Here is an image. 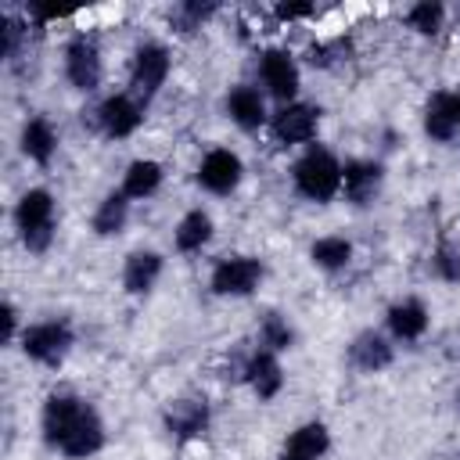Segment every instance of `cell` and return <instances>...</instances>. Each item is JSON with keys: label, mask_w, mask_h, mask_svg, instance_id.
Wrapping results in <instances>:
<instances>
[{"label": "cell", "mask_w": 460, "mask_h": 460, "mask_svg": "<svg viewBox=\"0 0 460 460\" xmlns=\"http://www.w3.org/2000/svg\"><path fill=\"white\" fill-rule=\"evenodd\" d=\"M40 438L65 460H90L108 446V428L86 395L54 388L40 406Z\"/></svg>", "instance_id": "cell-1"}, {"label": "cell", "mask_w": 460, "mask_h": 460, "mask_svg": "<svg viewBox=\"0 0 460 460\" xmlns=\"http://www.w3.org/2000/svg\"><path fill=\"white\" fill-rule=\"evenodd\" d=\"M18 241L29 255H47L58 237V198L50 187H29L11 208Z\"/></svg>", "instance_id": "cell-2"}, {"label": "cell", "mask_w": 460, "mask_h": 460, "mask_svg": "<svg viewBox=\"0 0 460 460\" xmlns=\"http://www.w3.org/2000/svg\"><path fill=\"white\" fill-rule=\"evenodd\" d=\"M291 187L313 205H331L341 198V158L323 144L302 147V155L291 162Z\"/></svg>", "instance_id": "cell-3"}, {"label": "cell", "mask_w": 460, "mask_h": 460, "mask_svg": "<svg viewBox=\"0 0 460 460\" xmlns=\"http://www.w3.org/2000/svg\"><path fill=\"white\" fill-rule=\"evenodd\" d=\"M72 345H75V327L65 316L32 320V323H25V331L18 338L22 356L29 363H36V367H47V370H58L68 359Z\"/></svg>", "instance_id": "cell-4"}, {"label": "cell", "mask_w": 460, "mask_h": 460, "mask_svg": "<svg viewBox=\"0 0 460 460\" xmlns=\"http://www.w3.org/2000/svg\"><path fill=\"white\" fill-rule=\"evenodd\" d=\"M266 280V262L259 255H219L208 273V291L216 298H252Z\"/></svg>", "instance_id": "cell-5"}, {"label": "cell", "mask_w": 460, "mask_h": 460, "mask_svg": "<svg viewBox=\"0 0 460 460\" xmlns=\"http://www.w3.org/2000/svg\"><path fill=\"white\" fill-rule=\"evenodd\" d=\"M172 72V54L162 40H140L129 58V93L147 108Z\"/></svg>", "instance_id": "cell-6"}, {"label": "cell", "mask_w": 460, "mask_h": 460, "mask_svg": "<svg viewBox=\"0 0 460 460\" xmlns=\"http://www.w3.org/2000/svg\"><path fill=\"white\" fill-rule=\"evenodd\" d=\"M255 79L270 101L291 104L298 101V90H302V65L288 47H266L255 61Z\"/></svg>", "instance_id": "cell-7"}, {"label": "cell", "mask_w": 460, "mask_h": 460, "mask_svg": "<svg viewBox=\"0 0 460 460\" xmlns=\"http://www.w3.org/2000/svg\"><path fill=\"white\" fill-rule=\"evenodd\" d=\"M162 428L165 435L176 442V446H187V442H198L208 435L212 428V402L201 395V392H183L176 399L165 402L162 410Z\"/></svg>", "instance_id": "cell-8"}, {"label": "cell", "mask_w": 460, "mask_h": 460, "mask_svg": "<svg viewBox=\"0 0 460 460\" xmlns=\"http://www.w3.org/2000/svg\"><path fill=\"white\" fill-rule=\"evenodd\" d=\"M320 104L313 101H291V104H277L273 115H270V137L280 144V147H309L316 144V133H320Z\"/></svg>", "instance_id": "cell-9"}, {"label": "cell", "mask_w": 460, "mask_h": 460, "mask_svg": "<svg viewBox=\"0 0 460 460\" xmlns=\"http://www.w3.org/2000/svg\"><path fill=\"white\" fill-rule=\"evenodd\" d=\"M61 72H65V83L79 93H93L101 83H104V54L97 47L93 36L79 32L72 36L65 47H61Z\"/></svg>", "instance_id": "cell-10"}, {"label": "cell", "mask_w": 460, "mask_h": 460, "mask_svg": "<svg viewBox=\"0 0 460 460\" xmlns=\"http://www.w3.org/2000/svg\"><path fill=\"white\" fill-rule=\"evenodd\" d=\"M93 126H97L101 137H108V140H129V137L144 126V104H140L129 90L108 93V97H101L97 108H93Z\"/></svg>", "instance_id": "cell-11"}, {"label": "cell", "mask_w": 460, "mask_h": 460, "mask_svg": "<svg viewBox=\"0 0 460 460\" xmlns=\"http://www.w3.org/2000/svg\"><path fill=\"white\" fill-rule=\"evenodd\" d=\"M198 187L212 198H230L241 180H244V158L230 147H208L198 162V172H194Z\"/></svg>", "instance_id": "cell-12"}, {"label": "cell", "mask_w": 460, "mask_h": 460, "mask_svg": "<svg viewBox=\"0 0 460 460\" xmlns=\"http://www.w3.org/2000/svg\"><path fill=\"white\" fill-rule=\"evenodd\" d=\"M385 162L381 158H345L341 162V198L352 208H370L377 205L385 190Z\"/></svg>", "instance_id": "cell-13"}, {"label": "cell", "mask_w": 460, "mask_h": 460, "mask_svg": "<svg viewBox=\"0 0 460 460\" xmlns=\"http://www.w3.org/2000/svg\"><path fill=\"white\" fill-rule=\"evenodd\" d=\"M223 115L241 129V133H259L270 126V97L259 90V83H234L223 93Z\"/></svg>", "instance_id": "cell-14"}, {"label": "cell", "mask_w": 460, "mask_h": 460, "mask_svg": "<svg viewBox=\"0 0 460 460\" xmlns=\"http://www.w3.org/2000/svg\"><path fill=\"white\" fill-rule=\"evenodd\" d=\"M345 363H349L356 374L374 377V374H381V370H388V367L395 363V341H392L385 331H377V327H363V331H356V334L349 338V345H345Z\"/></svg>", "instance_id": "cell-15"}, {"label": "cell", "mask_w": 460, "mask_h": 460, "mask_svg": "<svg viewBox=\"0 0 460 460\" xmlns=\"http://www.w3.org/2000/svg\"><path fill=\"white\" fill-rule=\"evenodd\" d=\"M431 327V309L424 298L417 295H406V298H395L388 309H385V334L395 341V345H417Z\"/></svg>", "instance_id": "cell-16"}, {"label": "cell", "mask_w": 460, "mask_h": 460, "mask_svg": "<svg viewBox=\"0 0 460 460\" xmlns=\"http://www.w3.org/2000/svg\"><path fill=\"white\" fill-rule=\"evenodd\" d=\"M241 381L252 388V395L259 402H273L280 392H284V367H280V356L270 352V349H252L244 359H241Z\"/></svg>", "instance_id": "cell-17"}, {"label": "cell", "mask_w": 460, "mask_h": 460, "mask_svg": "<svg viewBox=\"0 0 460 460\" xmlns=\"http://www.w3.org/2000/svg\"><path fill=\"white\" fill-rule=\"evenodd\" d=\"M420 129L431 144H453L460 137V93L453 90H435L424 101L420 111Z\"/></svg>", "instance_id": "cell-18"}, {"label": "cell", "mask_w": 460, "mask_h": 460, "mask_svg": "<svg viewBox=\"0 0 460 460\" xmlns=\"http://www.w3.org/2000/svg\"><path fill=\"white\" fill-rule=\"evenodd\" d=\"M165 273V255L155 252V248H133L126 259H122V270H119V280H122V291L133 295V298H144L155 291V284L162 280Z\"/></svg>", "instance_id": "cell-19"}, {"label": "cell", "mask_w": 460, "mask_h": 460, "mask_svg": "<svg viewBox=\"0 0 460 460\" xmlns=\"http://www.w3.org/2000/svg\"><path fill=\"white\" fill-rule=\"evenodd\" d=\"M58 144H61V133L47 115H29L22 122V129H18V151L40 169H47L54 162Z\"/></svg>", "instance_id": "cell-20"}, {"label": "cell", "mask_w": 460, "mask_h": 460, "mask_svg": "<svg viewBox=\"0 0 460 460\" xmlns=\"http://www.w3.org/2000/svg\"><path fill=\"white\" fill-rule=\"evenodd\" d=\"M331 453V428L323 420H302L288 431L277 460H323Z\"/></svg>", "instance_id": "cell-21"}, {"label": "cell", "mask_w": 460, "mask_h": 460, "mask_svg": "<svg viewBox=\"0 0 460 460\" xmlns=\"http://www.w3.org/2000/svg\"><path fill=\"white\" fill-rule=\"evenodd\" d=\"M212 237H216V219H212V212L208 208H187L180 219H176V226H172V248L180 252V255H198V252H205L208 244H212Z\"/></svg>", "instance_id": "cell-22"}, {"label": "cell", "mask_w": 460, "mask_h": 460, "mask_svg": "<svg viewBox=\"0 0 460 460\" xmlns=\"http://www.w3.org/2000/svg\"><path fill=\"white\" fill-rule=\"evenodd\" d=\"M165 183V165L158 158H133L126 169H122V183L119 190L129 198V201H147L162 190Z\"/></svg>", "instance_id": "cell-23"}, {"label": "cell", "mask_w": 460, "mask_h": 460, "mask_svg": "<svg viewBox=\"0 0 460 460\" xmlns=\"http://www.w3.org/2000/svg\"><path fill=\"white\" fill-rule=\"evenodd\" d=\"M129 212H133V201L122 194V190H108L93 212H90V230L93 237H119L126 226H129Z\"/></svg>", "instance_id": "cell-24"}, {"label": "cell", "mask_w": 460, "mask_h": 460, "mask_svg": "<svg viewBox=\"0 0 460 460\" xmlns=\"http://www.w3.org/2000/svg\"><path fill=\"white\" fill-rule=\"evenodd\" d=\"M352 259H356V244L345 234H323L309 244V262L323 273H341L352 266Z\"/></svg>", "instance_id": "cell-25"}, {"label": "cell", "mask_w": 460, "mask_h": 460, "mask_svg": "<svg viewBox=\"0 0 460 460\" xmlns=\"http://www.w3.org/2000/svg\"><path fill=\"white\" fill-rule=\"evenodd\" d=\"M255 345H259V349H270V352H277V356H284V352H291V349L298 345V327H295L284 313L270 309V313L259 316Z\"/></svg>", "instance_id": "cell-26"}, {"label": "cell", "mask_w": 460, "mask_h": 460, "mask_svg": "<svg viewBox=\"0 0 460 460\" xmlns=\"http://www.w3.org/2000/svg\"><path fill=\"white\" fill-rule=\"evenodd\" d=\"M216 14H219V4L216 0H180V4L169 7V25H172L176 36H194Z\"/></svg>", "instance_id": "cell-27"}, {"label": "cell", "mask_w": 460, "mask_h": 460, "mask_svg": "<svg viewBox=\"0 0 460 460\" xmlns=\"http://www.w3.org/2000/svg\"><path fill=\"white\" fill-rule=\"evenodd\" d=\"M406 25L417 32V36H438L442 25H446V4L438 0H417L410 11H406Z\"/></svg>", "instance_id": "cell-28"}, {"label": "cell", "mask_w": 460, "mask_h": 460, "mask_svg": "<svg viewBox=\"0 0 460 460\" xmlns=\"http://www.w3.org/2000/svg\"><path fill=\"white\" fill-rule=\"evenodd\" d=\"M349 58H352V43H349L345 36L316 40V43H309V50H305V61H309L313 68H338V65H345Z\"/></svg>", "instance_id": "cell-29"}, {"label": "cell", "mask_w": 460, "mask_h": 460, "mask_svg": "<svg viewBox=\"0 0 460 460\" xmlns=\"http://www.w3.org/2000/svg\"><path fill=\"white\" fill-rule=\"evenodd\" d=\"M428 273L442 284H460V244L453 241H438L431 259H428Z\"/></svg>", "instance_id": "cell-30"}, {"label": "cell", "mask_w": 460, "mask_h": 460, "mask_svg": "<svg viewBox=\"0 0 460 460\" xmlns=\"http://www.w3.org/2000/svg\"><path fill=\"white\" fill-rule=\"evenodd\" d=\"M25 36H29V18H22V14H4V61H7V65L18 61Z\"/></svg>", "instance_id": "cell-31"}, {"label": "cell", "mask_w": 460, "mask_h": 460, "mask_svg": "<svg viewBox=\"0 0 460 460\" xmlns=\"http://www.w3.org/2000/svg\"><path fill=\"white\" fill-rule=\"evenodd\" d=\"M22 331H25V323H22L18 305H14L11 298H4V305H0V341H4V345H18Z\"/></svg>", "instance_id": "cell-32"}, {"label": "cell", "mask_w": 460, "mask_h": 460, "mask_svg": "<svg viewBox=\"0 0 460 460\" xmlns=\"http://www.w3.org/2000/svg\"><path fill=\"white\" fill-rule=\"evenodd\" d=\"M273 14H277V22H302V18H313L316 14V7L313 4H277L273 7Z\"/></svg>", "instance_id": "cell-33"}, {"label": "cell", "mask_w": 460, "mask_h": 460, "mask_svg": "<svg viewBox=\"0 0 460 460\" xmlns=\"http://www.w3.org/2000/svg\"><path fill=\"white\" fill-rule=\"evenodd\" d=\"M456 406H460V392H456Z\"/></svg>", "instance_id": "cell-34"}]
</instances>
